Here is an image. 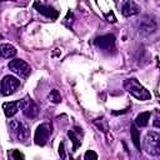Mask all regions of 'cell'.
I'll return each mask as SVG.
<instances>
[{"mask_svg": "<svg viewBox=\"0 0 160 160\" xmlns=\"http://www.w3.org/2000/svg\"><path fill=\"white\" fill-rule=\"evenodd\" d=\"M19 108H20L19 101H9V102H4V104H2V110H4V114H5L8 118L14 116V115L18 112Z\"/></svg>", "mask_w": 160, "mask_h": 160, "instance_id": "obj_14", "label": "cell"}, {"mask_svg": "<svg viewBox=\"0 0 160 160\" xmlns=\"http://www.w3.org/2000/svg\"><path fill=\"white\" fill-rule=\"evenodd\" d=\"M59 155L64 159L65 158V150H64V142H60V145H59Z\"/></svg>", "mask_w": 160, "mask_h": 160, "instance_id": "obj_21", "label": "cell"}, {"mask_svg": "<svg viewBox=\"0 0 160 160\" xmlns=\"http://www.w3.org/2000/svg\"><path fill=\"white\" fill-rule=\"evenodd\" d=\"M48 99H49V101H51L52 104H59V102L61 101V95H60V92H59L56 89H52V90L49 92Z\"/></svg>", "mask_w": 160, "mask_h": 160, "instance_id": "obj_17", "label": "cell"}, {"mask_svg": "<svg viewBox=\"0 0 160 160\" xmlns=\"http://www.w3.org/2000/svg\"><path fill=\"white\" fill-rule=\"evenodd\" d=\"M34 8L38 10V12H40V14H42L46 18H50V19H56L58 15H59L58 10H55L52 6L46 5V4H42L40 1H35L34 2Z\"/></svg>", "mask_w": 160, "mask_h": 160, "instance_id": "obj_10", "label": "cell"}, {"mask_svg": "<svg viewBox=\"0 0 160 160\" xmlns=\"http://www.w3.org/2000/svg\"><path fill=\"white\" fill-rule=\"evenodd\" d=\"M10 158H12V159H24V155L21 152H19L18 150H12V152L10 154Z\"/></svg>", "mask_w": 160, "mask_h": 160, "instance_id": "obj_20", "label": "cell"}, {"mask_svg": "<svg viewBox=\"0 0 160 160\" xmlns=\"http://www.w3.org/2000/svg\"><path fill=\"white\" fill-rule=\"evenodd\" d=\"M131 136H132V141H134V144H135V146L140 150V142H139V132H138V130H136V128L135 126H132L131 128Z\"/></svg>", "mask_w": 160, "mask_h": 160, "instance_id": "obj_18", "label": "cell"}, {"mask_svg": "<svg viewBox=\"0 0 160 160\" xmlns=\"http://www.w3.org/2000/svg\"><path fill=\"white\" fill-rule=\"evenodd\" d=\"M156 31V22L152 19L144 18V20L139 25V32L141 35H151Z\"/></svg>", "mask_w": 160, "mask_h": 160, "instance_id": "obj_11", "label": "cell"}, {"mask_svg": "<svg viewBox=\"0 0 160 160\" xmlns=\"http://www.w3.org/2000/svg\"><path fill=\"white\" fill-rule=\"evenodd\" d=\"M124 89L130 94L132 95L135 99L138 100H141V101H146V100H150L151 95L150 92L135 79V78H129L124 81Z\"/></svg>", "mask_w": 160, "mask_h": 160, "instance_id": "obj_1", "label": "cell"}, {"mask_svg": "<svg viewBox=\"0 0 160 160\" xmlns=\"http://www.w3.org/2000/svg\"><path fill=\"white\" fill-rule=\"evenodd\" d=\"M68 136L72 141V151H75L80 145H81V139H82V131L80 128H72L71 130L68 131Z\"/></svg>", "mask_w": 160, "mask_h": 160, "instance_id": "obj_12", "label": "cell"}, {"mask_svg": "<svg viewBox=\"0 0 160 160\" xmlns=\"http://www.w3.org/2000/svg\"><path fill=\"white\" fill-rule=\"evenodd\" d=\"M20 86V80L12 75H5L0 84V91L4 96H9L14 94Z\"/></svg>", "mask_w": 160, "mask_h": 160, "instance_id": "obj_3", "label": "cell"}, {"mask_svg": "<svg viewBox=\"0 0 160 160\" xmlns=\"http://www.w3.org/2000/svg\"><path fill=\"white\" fill-rule=\"evenodd\" d=\"M106 19H108V21H110V22H115V20H116L112 12H110L109 15H106Z\"/></svg>", "mask_w": 160, "mask_h": 160, "instance_id": "obj_22", "label": "cell"}, {"mask_svg": "<svg viewBox=\"0 0 160 160\" xmlns=\"http://www.w3.org/2000/svg\"><path fill=\"white\" fill-rule=\"evenodd\" d=\"M94 44L102 51L110 52L115 49V36L112 34H106V35H101L99 38L95 39Z\"/></svg>", "mask_w": 160, "mask_h": 160, "instance_id": "obj_7", "label": "cell"}, {"mask_svg": "<svg viewBox=\"0 0 160 160\" xmlns=\"http://www.w3.org/2000/svg\"><path fill=\"white\" fill-rule=\"evenodd\" d=\"M94 125L100 130L102 131L104 134H108L109 131V124H108V120L105 118H98L94 120Z\"/></svg>", "mask_w": 160, "mask_h": 160, "instance_id": "obj_16", "label": "cell"}, {"mask_svg": "<svg viewBox=\"0 0 160 160\" xmlns=\"http://www.w3.org/2000/svg\"><path fill=\"white\" fill-rule=\"evenodd\" d=\"M16 55V49L11 44H1L0 45V58L1 59H11Z\"/></svg>", "mask_w": 160, "mask_h": 160, "instance_id": "obj_13", "label": "cell"}, {"mask_svg": "<svg viewBox=\"0 0 160 160\" xmlns=\"http://www.w3.org/2000/svg\"><path fill=\"white\" fill-rule=\"evenodd\" d=\"M0 1H15V0H0Z\"/></svg>", "mask_w": 160, "mask_h": 160, "instance_id": "obj_24", "label": "cell"}, {"mask_svg": "<svg viewBox=\"0 0 160 160\" xmlns=\"http://www.w3.org/2000/svg\"><path fill=\"white\" fill-rule=\"evenodd\" d=\"M144 149L149 155H160V135L155 131H149L144 138Z\"/></svg>", "mask_w": 160, "mask_h": 160, "instance_id": "obj_2", "label": "cell"}, {"mask_svg": "<svg viewBox=\"0 0 160 160\" xmlns=\"http://www.w3.org/2000/svg\"><path fill=\"white\" fill-rule=\"evenodd\" d=\"M19 105L21 108L22 114L29 119H35L39 114V108L35 104V101L30 96H25L21 101H19Z\"/></svg>", "mask_w": 160, "mask_h": 160, "instance_id": "obj_5", "label": "cell"}, {"mask_svg": "<svg viewBox=\"0 0 160 160\" xmlns=\"http://www.w3.org/2000/svg\"><path fill=\"white\" fill-rule=\"evenodd\" d=\"M8 66H9V69L14 74H16V75H19L21 78H28L30 75V72H31L30 65L26 61L21 60V59H12V60H10Z\"/></svg>", "mask_w": 160, "mask_h": 160, "instance_id": "obj_4", "label": "cell"}, {"mask_svg": "<svg viewBox=\"0 0 160 160\" xmlns=\"http://www.w3.org/2000/svg\"><path fill=\"white\" fill-rule=\"evenodd\" d=\"M154 125H155V128H159V116H156V118H155V121H154Z\"/></svg>", "mask_w": 160, "mask_h": 160, "instance_id": "obj_23", "label": "cell"}, {"mask_svg": "<svg viewBox=\"0 0 160 160\" xmlns=\"http://www.w3.org/2000/svg\"><path fill=\"white\" fill-rule=\"evenodd\" d=\"M140 12V6L134 0H124L121 4V14L126 18L138 15Z\"/></svg>", "mask_w": 160, "mask_h": 160, "instance_id": "obj_9", "label": "cell"}, {"mask_svg": "<svg viewBox=\"0 0 160 160\" xmlns=\"http://www.w3.org/2000/svg\"><path fill=\"white\" fill-rule=\"evenodd\" d=\"M10 130L16 136L19 141H24L29 136V128L20 120H11L10 121Z\"/></svg>", "mask_w": 160, "mask_h": 160, "instance_id": "obj_8", "label": "cell"}, {"mask_svg": "<svg viewBox=\"0 0 160 160\" xmlns=\"http://www.w3.org/2000/svg\"><path fill=\"white\" fill-rule=\"evenodd\" d=\"M150 116H151V114H150L149 111L140 112V114L136 116V119H135V124H136L138 126H140V128H144V126H146V125L149 124Z\"/></svg>", "mask_w": 160, "mask_h": 160, "instance_id": "obj_15", "label": "cell"}, {"mask_svg": "<svg viewBox=\"0 0 160 160\" xmlns=\"http://www.w3.org/2000/svg\"><path fill=\"white\" fill-rule=\"evenodd\" d=\"M51 134V128L48 122H42L40 124L36 130H35V135H34V141L36 145L39 146H44L48 140H49V136Z\"/></svg>", "mask_w": 160, "mask_h": 160, "instance_id": "obj_6", "label": "cell"}, {"mask_svg": "<svg viewBox=\"0 0 160 160\" xmlns=\"http://www.w3.org/2000/svg\"><path fill=\"white\" fill-rule=\"evenodd\" d=\"M84 159L85 160H96L98 159V154L95 151H92V150H88L85 152V155H84Z\"/></svg>", "mask_w": 160, "mask_h": 160, "instance_id": "obj_19", "label": "cell"}]
</instances>
